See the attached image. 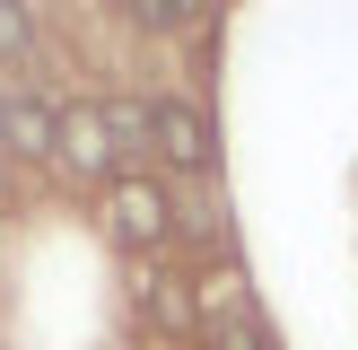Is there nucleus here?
I'll use <instances>...</instances> for the list:
<instances>
[{
  "label": "nucleus",
  "mask_w": 358,
  "mask_h": 350,
  "mask_svg": "<svg viewBox=\"0 0 358 350\" xmlns=\"http://www.w3.org/2000/svg\"><path fill=\"white\" fill-rule=\"evenodd\" d=\"M140 307H149L157 324H175V332H192V298L175 289V280H140Z\"/></svg>",
  "instance_id": "423d86ee"
},
{
  "label": "nucleus",
  "mask_w": 358,
  "mask_h": 350,
  "mask_svg": "<svg viewBox=\"0 0 358 350\" xmlns=\"http://www.w3.org/2000/svg\"><path fill=\"white\" fill-rule=\"evenodd\" d=\"M52 132H62V114H52L44 97H9V105H0V149L27 158V167H35V158H52Z\"/></svg>",
  "instance_id": "20e7f679"
},
{
  "label": "nucleus",
  "mask_w": 358,
  "mask_h": 350,
  "mask_svg": "<svg viewBox=\"0 0 358 350\" xmlns=\"http://www.w3.org/2000/svg\"><path fill=\"white\" fill-rule=\"evenodd\" d=\"M105 132H114V158L157 149V105H140V97H105Z\"/></svg>",
  "instance_id": "39448f33"
},
{
  "label": "nucleus",
  "mask_w": 358,
  "mask_h": 350,
  "mask_svg": "<svg viewBox=\"0 0 358 350\" xmlns=\"http://www.w3.org/2000/svg\"><path fill=\"white\" fill-rule=\"evenodd\" d=\"M140 27H149V35H192V27H201V18H192V9H175V0H140Z\"/></svg>",
  "instance_id": "6e6552de"
},
{
  "label": "nucleus",
  "mask_w": 358,
  "mask_h": 350,
  "mask_svg": "<svg viewBox=\"0 0 358 350\" xmlns=\"http://www.w3.org/2000/svg\"><path fill=\"white\" fill-rule=\"evenodd\" d=\"M52 158H70L79 175H114V132H105V105H62Z\"/></svg>",
  "instance_id": "7ed1b4c3"
},
{
  "label": "nucleus",
  "mask_w": 358,
  "mask_h": 350,
  "mask_svg": "<svg viewBox=\"0 0 358 350\" xmlns=\"http://www.w3.org/2000/svg\"><path fill=\"white\" fill-rule=\"evenodd\" d=\"M219 350H271V342H262L254 324H219Z\"/></svg>",
  "instance_id": "1a4fd4ad"
},
{
  "label": "nucleus",
  "mask_w": 358,
  "mask_h": 350,
  "mask_svg": "<svg viewBox=\"0 0 358 350\" xmlns=\"http://www.w3.org/2000/svg\"><path fill=\"white\" fill-rule=\"evenodd\" d=\"M0 62H35V18L17 0H0Z\"/></svg>",
  "instance_id": "0eeeda50"
},
{
  "label": "nucleus",
  "mask_w": 358,
  "mask_h": 350,
  "mask_svg": "<svg viewBox=\"0 0 358 350\" xmlns=\"http://www.w3.org/2000/svg\"><path fill=\"white\" fill-rule=\"evenodd\" d=\"M114 237H122V245H140V254L175 237V202L149 184V175H122V184H114Z\"/></svg>",
  "instance_id": "f257e3e1"
},
{
  "label": "nucleus",
  "mask_w": 358,
  "mask_h": 350,
  "mask_svg": "<svg viewBox=\"0 0 358 350\" xmlns=\"http://www.w3.org/2000/svg\"><path fill=\"white\" fill-rule=\"evenodd\" d=\"M157 158H175V167H192V175H210L219 167V132H210V114L201 105H157Z\"/></svg>",
  "instance_id": "f03ea898"
}]
</instances>
